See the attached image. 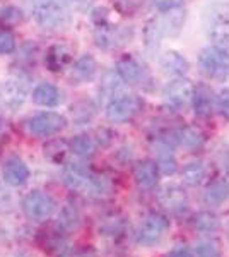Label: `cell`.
<instances>
[{
  "label": "cell",
  "mask_w": 229,
  "mask_h": 257,
  "mask_svg": "<svg viewBox=\"0 0 229 257\" xmlns=\"http://www.w3.org/2000/svg\"><path fill=\"white\" fill-rule=\"evenodd\" d=\"M207 168L203 165V161H191V163H186L181 170V175L185 184L188 185H198L202 184V180L205 178Z\"/></svg>",
  "instance_id": "cell-25"
},
{
  "label": "cell",
  "mask_w": 229,
  "mask_h": 257,
  "mask_svg": "<svg viewBox=\"0 0 229 257\" xmlns=\"http://www.w3.org/2000/svg\"><path fill=\"white\" fill-rule=\"evenodd\" d=\"M159 202L173 214H183L188 209V197H186L185 189H181L176 184L162 187L159 192Z\"/></svg>",
  "instance_id": "cell-12"
},
{
  "label": "cell",
  "mask_w": 229,
  "mask_h": 257,
  "mask_svg": "<svg viewBox=\"0 0 229 257\" xmlns=\"http://www.w3.org/2000/svg\"><path fill=\"white\" fill-rule=\"evenodd\" d=\"M122 93V79L115 74H106L101 82V96L106 98V101L115 94Z\"/></svg>",
  "instance_id": "cell-28"
},
{
  "label": "cell",
  "mask_w": 229,
  "mask_h": 257,
  "mask_svg": "<svg viewBox=\"0 0 229 257\" xmlns=\"http://www.w3.org/2000/svg\"><path fill=\"white\" fill-rule=\"evenodd\" d=\"M134 177L142 190H152L156 189L157 182H159V167L154 160H142L135 165Z\"/></svg>",
  "instance_id": "cell-16"
},
{
  "label": "cell",
  "mask_w": 229,
  "mask_h": 257,
  "mask_svg": "<svg viewBox=\"0 0 229 257\" xmlns=\"http://www.w3.org/2000/svg\"><path fill=\"white\" fill-rule=\"evenodd\" d=\"M229 197V184L226 180H215L203 192V202L207 206H219Z\"/></svg>",
  "instance_id": "cell-23"
},
{
  "label": "cell",
  "mask_w": 229,
  "mask_h": 257,
  "mask_svg": "<svg viewBox=\"0 0 229 257\" xmlns=\"http://www.w3.org/2000/svg\"><path fill=\"white\" fill-rule=\"evenodd\" d=\"M67 151H69V144L65 143V141H60V139L52 141V143H48L47 146H45V155H47V158L50 161H53V163H60V161H64Z\"/></svg>",
  "instance_id": "cell-27"
},
{
  "label": "cell",
  "mask_w": 229,
  "mask_h": 257,
  "mask_svg": "<svg viewBox=\"0 0 229 257\" xmlns=\"http://www.w3.org/2000/svg\"><path fill=\"white\" fill-rule=\"evenodd\" d=\"M156 163L159 167V172H162L164 175H173L178 170V161L173 153V146H169L168 143L161 139H157L156 144Z\"/></svg>",
  "instance_id": "cell-19"
},
{
  "label": "cell",
  "mask_w": 229,
  "mask_h": 257,
  "mask_svg": "<svg viewBox=\"0 0 229 257\" xmlns=\"http://www.w3.org/2000/svg\"><path fill=\"white\" fill-rule=\"evenodd\" d=\"M2 178L11 187H19L29 178V168L19 156H9L2 165Z\"/></svg>",
  "instance_id": "cell-14"
},
{
  "label": "cell",
  "mask_w": 229,
  "mask_h": 257,
  "mask_svg": "<svg viewBox=\"0 0 229 257\" xmlns=\"http://www.w3.org/2000/svg\"><path fill=\"white\" fill-rule=\"evenodd\" d=\"M215 105H217V108L220 110V113L226 118H229V88L220 89L219 96L215 98Z\"/></svg>",
  "instance_id": "cell-32"
},
{
  "label": "cell",
  "mask_w": 229,
  "mask_h": 257,
  "mask_svg": "<svg viewBox=\"0 0 229 257\" xmlns=\"http://www.w3.org/2000/svg\"><path fill=\"white\" fill-rule=\"evenodd\" d=\"M16 50V38L12 31L0 28V55H11Z\"/></svg>",
  "instance_id": "cell-30"
},
{
  "label": "cell",
  "mask_w": 229,
  "mask_h": 257,
  "mask_svg": "<svg viewBox=\"0 0 229 257\" xmlns=\"http://www.w3.org/2000/svg\"><path fill=\"white\" fill-rule=\"evenodd\" d=\"M58 226L62 228L64 231H72L76 230L79 226V214L77 211L74 208H64V211L60 213V216H58Z\"/></svg>",
  "instance_id": "cell-29"
},
{
  "label": "cell",
  "mask_w": 229,
  "mask_h": 257,
  "mask_svg": "<svg viewBox=\"0 0 229 257\" xmlns=\"http://www.w3.org/2000/svg\"><path fill=\"white\" fill-rule=\"evenodd\" d=\"M205 33L214 47L229 52V6H214L207 11Z\"/></svg>",
  "instance_id": "cell-2"
},
{
  "label": "cell",
  "mask_w": 229,
  "mask_h": 257,
  "mask_svg": "<svg viewBox=\"0 0 229 257\" xmlns=\"http://www.w3.org/2000/svg\"><path fill=\"white\" fill-rule=\"evenodd\" d=\"M191 226L197 231H200V233H214V231L219 230L220 221L214 213H210V211H198V213L193 214V218H191Z\"/></svg>",
  "instance_id": "cell-24"
},
{
  "label": "cell",
  "mask_w": 229,
  "mask_h": 257,
  "mask_svg": "<svg viewBox=\"0 0 229 257\" xmlns=\"http://www.w3.org/2000/svg\"><path fill=\"white\" fill-rule=\"evenodd\" d=\"M164 36V26H162L161 18H152L147 21L144 30V40H145V47H147L151 52L159 48L161 45V38Z\"/></svg>",
  "instance_id": "cell-22"
},
{
  "label": "cell",
  "mask_w": 229,
  "mask_h": 257,
  "mask_svg": "<svg viewBox=\"0 0 229 257\" xmlns=\"http://www.w3.org/2000/svg\"><path fill=\"white\" fill-rule=\"evenodd\" d=\"M132 38V30L120 28L110 23V19L94 24V40L96 45L103 50L120 48Z\"/></svg>",
  "instance_id": "cell-6"
},
{
  "label": "cell",
  "mask_w": 229,
  "mask_h": 257,
  "mask_svg": "<svg viewBox=\"0 0 229 257\" xmlns=\"http://www.w3.org/2000/svg\"><path fill=\"white\" fill-rule=\"evenodd\" d=\"M60 101H62L60 89L55 84H52V82H41L33 91V103L38 106L53 108V106L60 105Z\"/></svg>",
  "instance_id": "cell-17"
},
{
  "label": "cell",
  "mask_w": 229,
  "mask_h": 257,
  "mask_svg": "<svg viewBox=\"0 0 229 257\" xmlns=\"http://www.w3.org/2000/svg\"><path fill=\"white\" fill-rule=\"evenodd\" d=\"M166 257H191V252L188 247L185 245H176L173 250H169V254Z\"/></svg>",
  "instance_id": "cell-34"
},
{
  "label": "cell",
  "mask_w": 229,
  "mask_h": 257,
  "mask_svg": "<svg viewBox=\"0 0 229 257\" xmlns=\"http://www.w3.org/2000/svg\"><path fill=\"white\" fill-rule=\"evenodd\" d=\"M72 60V50H70L67 45H53L52 48L48 50L47 53V67L52 70V72H60L64 70Z\"/></svg>",
  "instance_id": "cell-20"
},
{
  "label": "cell",
  "mask_w": 229,
  "mask_h": 257,
  "mask_svg": "<svg viewBox=\"0 0 229 257\" xmlns=\"http://www.w3.org/2000/svg\"><path fill=\"white\" fill-rule=\"evenodd\" d=\"M151 4L161 12H169L174 9H181L183 0H151Z\"/></svg>",
  "instance_id": "cell-31"
},
{
  "label": "cell",
  "mask_w": 229,
  "mask_h": 257,
  "mask_svg": "<svg viewBox=\"0 0 229 257\" xmlns=\"http://www.w3.org/2000/svg\"><path fill=\"white\" fill-rule=\"evenodd\" d=\"M28 96L26 86L21 81L9 77L0 82V108L7 111H18L24 105Z\"/></svg>",
  "instance_id": "cell-10"
},
{
  "label": "cell",
  "mask_w": 229,
  "mask_h": 257,
  "mask_svg": "<svg viewBox=\"0 0 229 257\" xmlns=\"http://www.w3.org/2000/svg\"><path fill=\"white\" fill-rule=\"evenodd\" d=\"M144 101L137 94L118 93L106 101V117L111 122H127L142 110Z\"/></svg>",
  "instance_id": "cell-4"
},
{
  "label": "cell",
  "mask_w": 229,
  "mask_h": 257,
  "mask_svg": "<svg viewBox=\"0 0 229 257\" xmlns=\"http://www.w3.org/2000/svg\"><path fill=\"white\" fill-rule=\"evenodd\" d=\"M33 18L45 31H62L70 24L65 0H31Z\"/></svg>",
  "instance_id": "cell-1"
},
{
  "label": "cell",
  "mask_w": 229,
  "mask_h": 257,
  "mask_svg": "<svg viewBox=\"0 0 229 257\" xmlns=\"http://www.w3.org/2000/svg\"><path fill=\"white\" fill-rule=\"evenodd\" d=\"M0 18L4 21H7L9 24H18L21 19H23V12L19 9H16V7H7L6 11H2V14H0Z\"/></svg>",
  "instance_id": "cell-33"
},
{
  "label": "cell",
  "mask_w": 229,
  "mask_h": 257,
  "mask_svg": "<svg viewBox=\"0 0 229 257\" xmlns=\"http://www.w3.org/2000/svg\"><path fill=\"white\" fill-rule=\"evenodd\" d=\"M198 64L205 76L215 81L229 79V52L217 47L203 48L198 55Z\"/></svg>",
  "instance_id": "cell-3"
},
{
  "label": "cell",
  "mask_w": 229,
  "mask_h": 257,
  "mask_svg": "<svg viewBox=\"0 0 229 257\" xmlns=\"http://www.w3.org/2000/svg\"><path fill=\"white\" fill-rule=\"evenodd\" d=\"M69 257H96V255L89 250H77V252H72Z\"/></svg>",
  "instance_id": "cell-35"
},
{
  "label": "cell",
  "mask_w": 229,
  "mask_h": 257,
  "mask_svg": "<svg viewBox=\"0 0 229 257\" xmlns=\"http://www.w3.org/2000/svg\"><path fill=\"white\" fill-rule=\"evenodd\" d=\"M193 257H219L220 255V245L215 238H200L193 243Z\"/></svg>",
  "instance_id": "cell-26"
},
{
  "label": "cell",
  "mask_w": 229,
  "mask_h": 257,
  "mask_svg": "<svg viewBox=\"0 0 229 257\" xmlns=\"http://www.w3.org/2000/svg\"><path fill=\"white\" fill-rule=\"evenodd\" d=\"M116 76L125 84L137 86V84H144L145 77H147V70H145L142 62H139L135 57L125 55L116 64Z\"/></svg>",
  "instance_id": "cell-11"
},
{
  "label": "cell",
  "mask_w": 229,
  "mask_h": 257,
  "mask_svg": "<svg viewBox=\"0 0 229 257\" xmlns=\"http://www.w3.org/2000/svg\"><path fill=\"white\" fill-rule=\"evenodd\" d=\"M96 70H98L96 59L93 55H89V53H86V55H81L72 65H70L69 79L72 84H84V82H89L94 79Z\"/></svg>",
  "instance_id": "cell-15"
},
{
  "label": "cell",
  "mask_w": 229,
  "mask_h": 257,
  "mask_svg": "<svg viewBox=\"0 0 229 257\" xmlns=\"http://www.w3.org/2000/svg\"><path fill=\"white\" fill-rule=\"evenodd\" d=\"M23 211L33 221H47L55 213V201L43 190H33L23 199Z\"/></svg>",
  "instance_id": "cell-8"
},
{
  "label": "cell",
  "mask_w": 229,
  "mask_h": 257,
  "mask_svg": "<svg viewBox=\"0 0 229 257\" xmlns=\"http://www.w3.org/2000/svg\"><path fill=\"white\" fill-rule=\"evenodd\" d=\"M159 65L162 69V72L166 74H171V76L176 77H183L190 69V64L181 53L174 52V50H169L166 52L164 55L159 59Z\"/></svg>",
  "instance_id": "cell-18"
},
{
  "label": "cell",
  "mask_w": 229,
  "mask_h": 257,
  "mask_svg": "<svg viewBox=\"0 0 229 257\" xmlns=\"http://www.w3.org/2000/svg\"><path fill=\"white\" fill-rule=\"evenodd\" d=\"M191 93H193L191 82L185 77H176L166 84L164 91H162V99H164V105L168 108H171L173 111H180L186 105H190Z\"/></svg>",
  "instance_id": "cell-9"
},
{
  "label": "cell",
  "mask_w": 229,
  "mask_h": 257,
  "mask_svg": "<svg viewBox=\"0 0 229 257\" xmlns=\"http://www.w3.org/2000/svg\"><path fill=\"white\" fill-rule=\"evenodd\" d=\"M67 127V118L57 111H41L29 118L28 131L35 138H50Z\"/></svg>",
  "instance_id": "cell-7"
},
{
  "label": "cell",
  "mask_w": 229,
  "mask_h": 257,
  "mask_svg": "<svg viewBox=\"0 0 229 257\" xmlns=\"http://www.w3.org/2000/svg\"><path fill=\"white\" fill-rule=\"evenodd\" d=\"M169 230V219L161 213H149L135 231V240L139 245L151 247L157 243Z\"/></svg>",
  "instance_id": "cell-5"
},
{
  "label": "cell",
  "mask_w": 229,
  "mask_h": 257,
  "mask_svg": "<svg viewBox=\"0 0 229 257\" xmlns=\"http://www.w3.org/2000/svg\"><path fill=\"white\" fill-rule=\"evenodd\" d=\"M190 103H191V108H193V113L197 115L198 118H209L210 115L214 113L215 98L209 86L198 84L197 88H193Z\"/></svg>",
  "instance_id": "cell-13"
},
{
  "label": "cell",
  "mask_w": 229,
  "mask_h": 257,
  "mask_svg": "<svg viewBox=\"0 0 229 257\" xmlns=\"http://www.w3.org/2000/svg\"><path fill=\"white\" fill-rule=\"evenodd\" d=\"M98 146H99L98 139L89 134H79L69 144L70 151L74 155L81 156V158H91V156H94L96 151H98Z\"/></svg>",
  "instance_id": "cell-21"
}]
</instances>
